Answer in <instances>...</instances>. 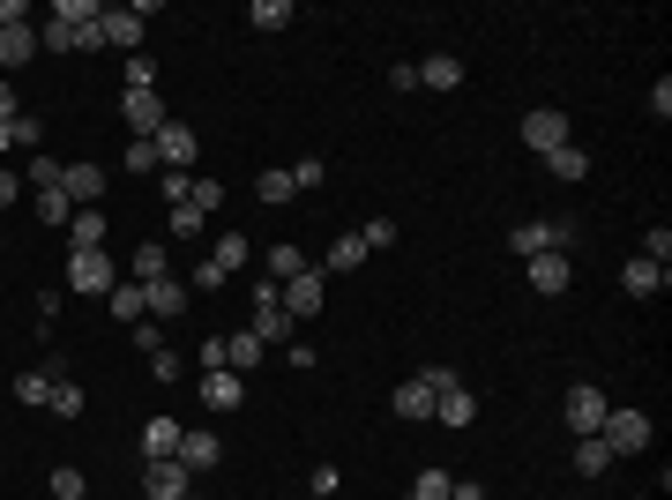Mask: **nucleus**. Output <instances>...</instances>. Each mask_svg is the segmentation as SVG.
Segmentation results:
<instances>
[{"label": "nucleus", "instance_id": "obj_1", "mask_svg": "<svg viewBox=\"0 0 672 500\" xmlns=\"http://www.w3.org/2000/svg\"><path fill=\"white\" fill-rule=\"evenodd\" d=\"M113 284H120V261H113L105 247H83V254H68V292H76V299H105Z\"/></svg>", "mask_w": 672, "mask_h": 500}, {"label": "nucleus", "instance_id": "obj_2", "mask_svg": "<svg viewBox=\"0 0 672 500\" xmlns=\"http://www.w3.org/2000/svg\"><path fill=\"white\" fill-rule=\"evenodd\" d=\"M426 381H433V418H441V426H471V418H478V396L463 388L456 367H426Z\"/></svg>", "mask_w": 672, "mask_h": 500}, {"label": "nucleus", "instance_id": "obj_3", "mask_svg": "<svg viewBox=\"0 0 672 500\" xmlns=\"http://www.w3.org/2000/svg\"><path fill=\"white\" fill-rule=\"evenodd\" d=\"M172 113H165V97L158 90H127L120 97V127H127V142H150L158 127H165Z\"/></svg>", "mask_w": 672, "mask_h": 500}, {"label": "nucleus", "instance_id": "obj_4", "mask_svg": "<svg viewBox=\"0 0 672 500\" xmlns=\"http://www.w3.org/2000/svg\"><path fill=\"white\" fill-rule=\"evenodd\" d=\"M598 441H605L613 456H642V449H650V411H605Z\"/></svg>", "mask_w": 672, "mask_h": 500}, {"label": "nucleus", "instance_id": "obj_5", "mask_svg": "<svg viewBox=\"0 0 672 500\" xmlns=\"http://www.w3.org/2000/svg\"><path fill=\"white\" fill-rule=\"evenodd\" d=\"M277 299H285L292 322H314V314L329 306V277H322V269H299L292 284H277Z\"/></svg>", "mask_w": 672, "mask_h": 500}, {"label": "nucleus", "instance_id": "obj_6", "mask_svg": "<svg viewBox=\"0 0 672 500\" xmlns=\"http://www.w3.org/2000/svg\"><path fill=\"white\" fill-rule=\"evenodd\" d=\"M605 411H613V404H605V388H598V381H576V388L560 396V418H568V433H598V426H605Z\"/></svg>", "mask_w": 672, "mask_h": 500}, {"label": "nucleus", "instance_id": "obj_7", "mask_svg": "<svg viewBox=\"0 0 672 500\" xmlns=\"http://www.w3.org/2000/svg\"><path fill=\"white\" fill-rule=\"evenodd\" d=\"M568 240H576V217H553V224H515V232H508V247L523 254V261H531V254H560Z\"/></svg>", "mask_w": 672, "mask_h": 500}, {"label": "nucleus", "instance_id": "obj_8", "mask_svg": "<svg viewBox=\"0 0 672 500\" xmlns=\"http://www.w3.org/2000/svg\"><path fill=\"white\" fill-rule=\"evenodd\" d=\"M247 329L262 336V344H285V336H292V314H285V299H277V284H269V277L254 284V322H247Z\"/></svg>", "mask_w": 672, "mask_h": 500}, {"label": "nucleus", "instance_id": "obj_9", "mask_svg": "<svg viewBox=\"0 0 672 500\" xmlns=\"http://www.w3.org/2000/svg\"><path fill=\"white\" fill-rule=\"evenodd\" d=\"M150 142H158V165H165V172H195V150H202V142H195V127H187V120H165Z\"/></svg>", "mask_w": 672, "mask_h": 500}, {"label": "nucleus", "instance_id": "obj_10", "mask_svg": "<svg viewBox=\"0 0 672 500\" xmlns=\"http://www.w3.org/2000/svg\"><path fill=\"white\" fill-rule=\"evenodd\" d=\"M187 486H195V478H187V463H179V456L142 463V493H150V500H195Z\"/></svg>", "mask_w": 672, "mask_h": 500}, {"label": "nucleus", "instance_id": "obj_11", "mask_svg": "<svg viewBox=\"0 0 672 500\" xmlns=\"http://www.w3.org/2000/svg\"><path fill=\"white\" fill-rule=\"evenodd\" d=\"M523 142H531L538 158H553V150L568 142V113H560V105H538V113H523Z\"/></svg>", "mask_w": 672, "mask_h": 500}, {"label": "nucleus", "instance_id": "obj_12", "mask_svg": "<svg viewBox=\"0 0 672 500\" xmlns=\"http://www.w3.org/2000/svg\"><path fill=\"white\" fill-rule=\"evenodd\" d=\"M105 187H113L105 165H68V172H60V195H68L76 209H97V202H105Z\"/></svg>", "mask_w": 672, "mask_h": 500}, {"label": "nucleus", "instance_id": "obj_13", "mask_svg": "<svg viewBox=\"0 0 672 500\" xmlns=\"http://www.w3.org/2000/svg\"><path fill=\"white\" fill-rule=\"evenodd\" d=\"M179 463H187V478H202V470L224 463V441H217L210 426H195V433H179Z\"/></svg>", "mask_w": 672, "mask_h": 500}, {"label": "nucleus", "instance_id": "obj_14", "mask_svg": "<svg viewBox=\"0 0 672 500\" xmlns=\"http://www.w3.org/2000/svg\"><path fill=\"white\" fill-rule=\"evenodd\" d=\"M568 284H576L568 254H531V292H538V299H560Z\"/></svg>", "mask_w": 672, "mask_h": 500}, {"label": "nucleus", "instance_id": "obj_15", "mask_svg": "<svg viewBox=\"0 0 672 500\" xmlns=\"http://www.w3.org/2000/svg\"><path fill=\"white\" fill-rule=\"evenodd\" d=\"M202 404H210V411H240V404H247V381L232 374V367H210V374H202Z\"/></svg>", "mask_w": 672, "mask_h": 500}, {"label": "nucleus", "instance_id": "obj_16", "mask_svg": "<svg viewBox=\"0 0 672 500\" xmlns=\"http://www.w3.org/2000/svg\"><path fill=\"white\" fill-rule=\"evenodd\" d=\"M389 411H396V418H412V426H419V418H433V381H426V374L396 381V396H389Z\"/></svg>", "mask_w": 672, "mask_h": 500}, {"label": "nucleus", "instance_id": "obj_17", "mask_svg": "<svg viewBox=\"0 0 672 500\" xmlns=\"http://www.w3.org/2000/svg\"><path fill=\"white\" fill-rule=\"evenodd\" d=\"M97 31H105V45H120V53H142V15H135V8H105Z\"/></svg>", "mask_w": 672, "mask_h": 500}, {"label": "nucleus", "instance_id": "obj_18", "mask_svg": "<svg viewBox=\"0 0 672 500\" xmlns=\"http://www.w3.org/2000/svg\"><path fill=\"white\" fill-rule=\"evenodd\" d=\"M665 284H672V269H658V261H642V254H635L628 269H621V292H628V299H658Z\"/></svg>", "mask_w": 672, "mask_h": 500}, {"label": "nucleus", "instance_id": "obj_19", "mask_svg": "<svg viewBox=\"0 0 672 500\" xmlns=\"http://www.w3.org/2000/svg\"><path fill=\"white\" fill-rule=\"evenodd\" d=\"M38 60V31L31 23H0V68H31Z\"/></svg>", "mask_w": 672, "mask_h": 500}, {"label": "nucleus", "instance_id": "obj_20", "mask_svg": "<svg viewBox=\"0 0 672 500\" xmlns=\"http://www.w3.org/2000/svg\"><path fill=\"white\" fill-rule=\"evenodd\" d=\"M127 277H135V284H158V277H172V254H165V240H142V247L127 254Z\"/></svg>", "mask_w": 672, "mask_h": 500}, {"label": "nucleus", "instance_id": "obj_21", "mask_svg": "<svg viewBox=\"0 0 672 500\" xmlns=\"http://www.w3.org/2000/svg\"><path fill=\"white\" fill-rule=\"evenodd\" d=\"M419 90H463V60L456 53H426L419 60Z\"/></svg>", "mask_w": 672, "mask_h": 500}, {"label": "nucleus", "instance_id": "obj_22", "mask_svg": "<svg viewBox=\"0 0 672 500\" xmlns=\"http://www.w3.org/2000/svg\"><path fill=\"white\" fill-rule=\"evenodd\" d=\"M262 351H269V344H262L254 329H232V336H224V367H232V374H254V367H262Z\"/></svg>", "mask_w": 672, "mask_h": 500}, {"label": "nucleus", "instance_id": "obj_23", "mask_svg": "<svg viewBox=\"0 0 672 500\" xmlns=\"http://www.w3.org/2000/svg\"><path fill=\"white\" fill-rule=\"evenodd\" d=\"M113 322H127V329H135V322H150V292H142V284H135V277H127V284H113Z\"/></svg>", "mask_w": 672, "mask_h": 500}, {"label": "nucleus", "instance_id": "obj_24", "mask_svg": "<svg viewBox=\"0 0 672 500\" xmlns=\"http://www.w3.org/2000/svg\"><path fill=\"white\" fill-rule=\"evenodd\" d=\"M546 172L560 179V187H576V179H590V150H576V142H560V150L546 158Z\"/></svg>", "mask_w": 672, "mask_h": 500}, {"label": "nucleus", "instance_id": "obj_25", "mask_svg": "<svg viewBox=\"0 0 672 500\" xmlns=\"http://www.w3.org/2000/svg\"><path fill=\"white\" fill-rule=\"evenodd\" d=\"M68 247H76V254L105 247V209H76V217H68Z\"/></svg>", "mask_w": 672, "mask_h": 500}, {"label": "nucleus", "instance_id": "obj_26", "mask_svg": "<svg viewBox=\"0 0 672 500\" xmlns=\"http://www.w3.org/2000/svg\"><path fill=\"white\" fill-rule=\"evenodd\" d=\"M158 456H179V426H172V418H150V426H142V463H158Z\"/></svg>", "mask_w": 672, "mask_h": 500}, {"label": "nucleus", "instance_id": "obj_27", "mask_svg": "<svg viewBox=\"0 0 672 500\" xmlns=\"http://www.w3.org/2000/svg\"><path fill=\"white\" fill-rule=\"evenodd\" d=\"M359 261H367V240H359V232H344V240L329 247V261H322V277H351Z\"/></svg>", "mask_w": 672, "mask_h": 500}, {"label": "nucleus", "instance_id": "obj_28", "mask_svg": "<svg viewBox=\"0 0 672 500\" xmlns=\"http://www.w3.org/2000/svg\"><path fill=\"white\" fill-rule=\"evenodd\" d=\"M150 292V322H172L179 306H187V292H179V277H158V284H142Z\"/></svg>", "mask_w": 672, "mask_h": 500}, {"label": "nucleus", "instance_id": "obj_29", "mask_svg": "<svg viewBox=\"0 0 672 500\" xmlns=\"http://www.w3.org/2000/svg\"><path fill=\"white\" fill-rule=\"evenodd\" d=\"M299 269H314V261H306L299 247H269V261H262V277H269V284H292Z\"/></svg>", "mask_w": 672, "mask_h": 500}, {"label": "nucleus", "instance_id": "obj_30", "mask_svg": "<svg viewBox=\"0 0 672 500\" xmlns=\"http://www.w3.org/2000/svg\"><path fill=\"white\" fill-rule=\"evenodd\" d=\"M31 209H38V224H53V232H68V217H76V202H68L60 187H45V195H31Z\"/></svg>", "mask_w": 672, "mask_h": 500}, {"label": "nucleus", "instance_id": "obj_31", "mask_svg": "<svg viewBox=\"0 0 672 500\" xmlns=\"http://www.w3.org/2000/svg\"><path fill=\"white\" fill-rule=\"evenodd\" d=\"M576 470H583V478H605V470H613V449H605L598 433H583V441H576Z\"/></svg>", "mask_w": 672, "mask_h": 500}, {"label": "nucleus", "instance_id": "obj_32", "mask_svg": "<svg viewBox=\"0 0 672 500\" xmlns=\"http://www.w3.org/2000/svg\"><path fill=\"white\" fill-rule=\"evenodd\" d=\"M254 202L292 209V202H299V195H292V172H262V179H254Z\"/></svg>", "mask_w": 672, "mask_h": 500}, {"label": "nucleus", "instance_id": "obj_33", "mask_svg": "<svg viewBox=\"0 0 672 500\" xmlns=\"http://www.w3.org/2000/svg\"><path fill=\"white\" fill-rule=\"evenodd\" d=\"M53 367H38V374H15V396H23V404H31V411H45V404H53Z\"/></svg>", "mask_w": 672, "mask_h": 500}, {"label": "nucleus", "instance_id": "obj_34", "mask_svg": "<svg viewBox=\"0 0 672 500\" xmlns=\"http://www.w3.org/2000/svg\"><path fill=\"white\" fill-rule=\"evenodd\" d=\"M45 411H53V418H83V411H90V396H83V388H76L68 374H60V381H53V404H45Z\"/></svg>", "mask_w": 672, "mask_h": 500}, {"label": "nucleus", "instance_id": "obj_35", "mask_svg": "<svg viewBox=\"0 0 672 500\" xmlns=\"http://www.w3.org/2000/svg\"><path fill=\"white\" fill-rule=\"evenodd\" d=\"M210 261H217V269H224V277H232V269H247V261H254V247H247V240H240V232H224V240H217V247H210Z\"/></svg>", "mask_w": 672, "mask_h": 500}, {"label": "nucleus", "instance_id": "obj_36", "mask_svg": "<svg viewBox=\"0 0 672 500\" xmlns=\"http://www.w3.org/2000/svg\"><path fill=\"white\" fill-rule=\"evenodd\" d=\"M60 172H68V165H60V158H45V150H38V158L23 165V187H31V195H45V187H60Z\"/></svg>", "mask_w": 672, "mask_h": 500}, {"label": "nucleus", "instance_id": "obj_37", "mask_svg": "<svg viewBox=\"0 0 672 500\" xmlns=\"http://www.w3.org/2000/svg\"><path fill=\"white\" fill-rule=\"evenodd\" d=\"M247 23H254V31H285V23H292V0H254Z\"/></svg>", "mask_w": 672, "mask_h": 500}, {"label": "nucleus", "instance_id": "obj_38", "mask_svg": "<svg viewBox=\"0 0 672 500\" xmlns=\"http://www.w3.org/2000/svg\"><path fill=\"white\" fill-rule=\"evenodd\" d=\"M120 165L135 172V179H158V172H165V165H158V142H127V158H120Z\"/></svg>", "mask_w": 672, "mask_h": 500}, {"label": "nucleus", "instance_id": "obj_39", "mask_svg": "<svg viewBox=\"0 0 672 500\" xmlns=\"http://www.w3.org/2000/svg\"><path fill=\"white\" fill-rule=\"evenodd\" d=\"M187 195H195V172H158V202L165 209H179Z\"/></svg>", "mask_w": 672, "mask_h": 500}, {"label": "nucleus", "instance_id": "obj_40", "mask_svg": "<svg viewBox=\"0 0 672 500\" xmlns=\"http://www.w3.org/2000/svg\"><path fill=\"white\" fill-rule=\"evenodd\" d=\"M38 113H15V120H8V142H15V150H31V158H38Z\"/></svg>", "mask_w": 672, "mask_h": 500}, {"label": "nucleus", "instance_id": "obj_41", "mask_svg": "<svg viewBox=\"0 0 672 500\" xmlns=\"http://www.w3.org/2000/svg\"><path fill=\"white\" fill-rule=\"evenodd\" d=\"M53 500H90V486H83V470H76V463H60V470H53Z\"/></svg>", "mask_w": 672, "mask_h": 500}, {"label": "nucleus", "instance_id": "obj_42", "mask_svg": "<svg viewBox=\"0 0 672 500\" xmlns=\"http://www.w3.org/2000/svg\"><path fill=\"white\" fill-rule=\"evenodd\" d=\"M322 179H329V165H322V158H299V165H292V195H314Z\"/></svg>", "mask_w": 672, "mask_h": 500}, {"label": "nucleus", "instance_id": "obj_43", "mask_svg": "<svg viewBox=\"0 0 672 500\" xmlns=\"http://www.w3.org/2000/svg\"><path fill=\"white\" fill-rule=\"evenodd\" d=\"M172 217V240H195V232H202V224H210V217H202V209L195 202H179V209H165Z\"/></svg>", "mask_w": 672, "mask_h": 500}, {"label": "nucleus", "instance_id": "obj_44", "mask_svg": "<svg viewBox=\"0 0 672 500\" xmlns=\"http://www.w3.org/2000/svg\"><path fill=\"white\" fill-rule=\"evenodd\" d=\"M127 90H158V60L150 53H127Z\"/></svg>", "mask_w": 672, "mask_h": 500}, {"label": "nucleus", "instance_id": "obj_45", "mask_svg": "<svg viewBox=\"0 0 672 500\" xmlns=\"http://www.w3.org/2000/svg\"><path fill=\"white\" fill-rule=\"evenodd\" d=\"M449 486H456L449 470H419V486H412V500H449Z\"/></svg>", "mask_w": 672, "mask_h": 500}, {"label": "nucleus", "instance_id": "obj_46", "mask_svg": "<svg viewBox=\"0 0 672 500\" xmlns=\"http://www.w3.org/2000/svg\"><path fill=\"white\" fill-rule=\"evenodd\" d=\"M642 261H658V269L672 261V232H665V224H650V240H642Z\"/></svg>", "mask_w": 672, "mask_h": 500}, {"label": "nucleus", "instance_id": "obj_47", "mask_svg": "<svg viewBox=\"0 0 672 500\" xmlns=\"http://www.w3.org/2000/svg\"><path fill=\"white\" fill-rule=\"evenodd\" d=\"M359 240H367V254H374V247H396V217H374Z\"/></svg>", "mask_w": 672, "mask_h": 500}, {"label": "nucleus", "instance_id": "obj_48", "mask_svg": "<svg viewBox=\"0 0 672 500\" xmlns=\"http://www.w3.org/2000/svg\"><path fill=\"white\" fill-rule=\"evenodd\" d=\"M187 202H195V209H202V217H210V209L224 202V179H195V195H187Z\"/></svg>", "mask_w": 672, "mask_h": 500}, {"label": "nucleus", "instance_id": "obj_49", "mask_svg": "<svg viewBox=\"0 0 672 500\" xmlns=\"http://www.w3.org/2000/svg\"><path fill=\"white\" fill-rule=\"evenodd\" d=\"M150 381H179V351H150Z\"/></svg>", "mask_w": 672, "mask_h": 500}, {"label": "nucleus", "instance_id": "obj_50", "mask_svg": "<svg viewBox=\"0 0 672 500\" xmlns=\"http://www.w3.org/2000/svg\"><path fill=\"white\" fill-rule=\"evenodd\" d=\"M135 351L150 359V351H165V336H158V322H135Z\"/></svg>", "mask_w": 672, "mask_h": 500}, {"label": "nucleus", "instance_id": "obj_51", "mask_svg": "<svg viewBox=\"0 0 672 500\" xmlns=\"http://www.w3.org/2000/svg\"><path fill=\"white\" fill-rule=\"evenodd\" d=\"M195 292H224V269H217V261H195Z\"/></svg>", "mask_w": 672, "mask_h": 500}, {"label": "nucleus", "instance_id": "obj_52", "mask_svg": "<svg viewBox=\"0 0 672 500\" xmlns=\"http://www.w3.org/2000/svg\"><path fill=\"white\" fill-rule=\"evenodd\" d=\"M8 202H23V172L0 165V209H8Z\"/></svg>", "mask_w": 672, "mask_h": 500}, {"label": "nucleus", "instance_id": "obj_53", "mask_svg": "<svg viewBox=\"0 0 672 500\" xmlns=\"http://www.w3.org/2000/svg\"><path fill=\"white\" fill-rule=\"evenodd\" d=\"M15 120V83H0V127Z\"/></svg>", "mask_w": 672, "mask_h": 500}, {"label": "nucleus", "instance_id": "obj_54", "mask_svg": "<svg viewBox=\"0 0 672 500\" xmlns=\"http://www.w3.org/2000/svg\"><path fill=\"white\" fill-rule=\"evenodd\" d=\"M449 500H486V493H478V486H463V478H456V486H449Z\"/></svg>", "mask_w": 672, "mask_h": 500}, {"label": "nucleus", "instance_id": "obj_55", "mask_svg": "<svg viewBox=\"0 0 672 500\" xmlns=\"http://www.w3.org/2000/svg\"><path fill=\"white\" fill-rule=\"evenodd\" d=\"M0 150H15V142H8V127H0Z\"/></svg>", "mask_w": 672, "mask_h": 500}]
</instances>
